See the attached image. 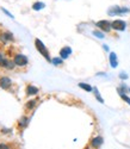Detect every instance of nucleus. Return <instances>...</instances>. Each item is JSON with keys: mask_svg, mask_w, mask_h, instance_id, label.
I'll return each mask as SVG.
<instances>
[{"mask_svg": "<svg viewBox=\"0 0 130 149\" xmlns=\"http://www.w3.org/2000/svg\"><path fill=\"white\" fill-rule=\"evenodd\" d=\"M35 45H36V48H37V50L45 57L47 61H51V58H50V56H49V53H48V50H47V48L44 47V44H43L40 40H36V41H35Z\"/></svg>", "mask_w": 130, "mask_h": 149, "instance_id": "f257e3e1", "label": "nucleus"}, {"mask_svg": "<svg viewBox=\"0 0 130 149\" xmlns=\"http://www.w3.org/2000/svg\"><path fill=\"white\" fill-rule=\"evenodd\" d=\"M111 26L116 31H124L125 26H127V23L124 20H121V19H116L111 23Z\"/></svg>", "mask_w": 130, "mask_h": 149, "instance_id": "f03ea898", "label": "nucleus"}, {"mask_svg": "<svg viewBox=\"0 0 130 149\" xmlns=\"http://www.w3.org/2000/svg\"><path fill=\"white\" fill-rule=\"evenodd\" d=\"M96 25H97V28H99L100 30L105 31V32H109V31L112 29L111 23H110L109 20H99V22L96 23Z\"/></svg>", "mask_w": 130, "mask_h": 149, "instance_id": "7ed1b4c3", "label": "nucleus"}, {"mask_svg": "<svg viewBox=\"0 0 130 149\" xmlns=\"http://www.w3.org/2000/svg\"><path fill=\"white\" fill-rule=\"evenodd\" d=\"M128 12H130L129 8L127 7H118V6H116L113 8H111L109 11V15L110 16H116V15H124V13H128Z\"/></svg>", "mask_w": 130, "mask_h": 149, "instance_id": "20e7f679", "label": "nucleus"}, {"mask_svg": "<svg viewBox=\"0 0 130 149\" xmlns=\"http://www.w3.org/2000/svg\"><path fill=\"white\" fill-rule=\"evenodd\" d=\"M15 63L17 65V66H25V65H28V58H27V56H24V55H16L15 56Z\"/></svg>", "mask_w": 130, "mask_h": 149, "instance_id": "39448f33", "label": "nucleus"}, {"mask_svg": "<svg viewBox=\"0 0 130 149\" xmlns=\"http://www.w3.org/2000/svg\"><path fill=\"white\" fill-rule=\"evenodd\" d=\"M11 85H12V81L10 78L7 77H3L1 79H0V87L4 88V90H7L11 87Z\"/></svg>", "mask_w": 130, "mask_h": 149, "instance_id": "423d86ee", "label": "nucleus"}, {"mask_svg": "<svg viewBox=\"0 0 130 149\" xmlns=\"http://www.w3.org/2000/svg\"><path fill=\"white\" fill-rule=\"evenodd\" d=\"M103 137H100V136H98V137H96V139H93L92 140V142H91V146H92L93 148H99L101 144H103Z\"/></svg>", "mask_w": 130, "mask_h": 149, "instance_id": "0eeeda50", "label": "nucleus"}, {"mask_svg": "<svg viewBox=\"0 0 130 149\" xmlns=\"http://www.w3.org/2000/svg\"><path fill=\"white\" fill-rule=\"evenodd\" d=\"M110 63H111V67L116 68L117 65H118V61H117V56L115 53H111L110 54Z\"/></svg>", "mask_w": 130, "mask_h": 149, "instance_id": "6e6552de", "label": "nucleus"}, {"mask_svg": "<svg viewBox=\"0 0 130 149\" xmlns=\"http://www.w3.org/2000/svg\"><path fill=\"white\" fill-rule=\"evenodd\" d=\"M72 53V50H71V48H68V47H64L62 50H61V53H60V55H61V57L62 58H67L68 57V55Z\"/></svg>", "mask_w": 130, "mask_h": 149, "instance_id": "1a4fd4ad", "label": "nucleus"}, {"mask_svg": "<svg viewBox=\"0 0 130 149\" xmlns=\"http://www.w3.org/2000/svg\"><path fill=\"white\" fill-rule=\"evenodd\" d=\"M38 93V88L34 87V86H28L27 88V94L28 95H34V94H37Z\"/></svg>", "mask_w": 130, "mask_h": 149, "instance_id": "9d476101", "label": "nucleus"}, {"mask_svg": "<svg viewBox=\"0 0 130 149\" xmlns=\"http://www.w3.org/2000/svg\"><path fill=\"white\" fill-rule=\"evenodd\" d=\"M79 87L82 88L84 91H87V92H92V91H93V88L91 87L88 84H85V82H80V84H79Z\"/></svg>", "mask_w": 130, "mask_h": 149, "instance_id": "9b49d317", "label": "nucleus"}, {"mask_svg": "<svg viewBox=\"0 0 130 149\" xmlns=\"http://www.w3.org/2000/svg\"><path fill=\"white\" fill-rule=\"evenodd\" d=\"M15 65H16L15 62H12V61H8V60H6L3 67H5L6 69H13V68H15Z\"/></svg>", "mask_w": 130, "mask_h": 149, "instance_id": "f8f14e48", "label": "nucleus"}, {"mask_svg": "<svg viewBox=\"0 0 130 149\" xmlns=\"http://www.w3.org/2000/svg\"><path fill=\"white\" fill-rule=\"evenodd\" d=\"M43 7H44V4H42V3H36V4H34V6H32V8L36 10V11L41 10V8H43Z\"/></svg>", "mask_w": 130, "mask_h": 149, "instance_id": "ddd939ff", "label": "nucleus"}, {"mask_svg": "<svg viewBox=\"0 0 130 149\" xmlns=\"http://www.w3.org/2000/svg\"><path fill=\"white\" fill-rule=\"evenodd\" d=\"M1 38H4V41H12V35L10 33H3Z\"/></svg>", "mask_w": 130, "mask_h": 149, "instance_id": "4468645a", "label": "nucleus"}, {"mask_svg": "<svg viewBox=\"0 0 130 149\" xmlns=\"http://www.w3.org/2000/svg\"><path fill=\"white\" fill-rule=\"evenodd\" d=\"M35 104H36V100H30V102H28V103H27V109H32V107L35 106Z\"/></svg>", "mask_w": 130, "mask_h": 149, "instance_id": "2eb2a0df", "label": "nucleus"}, {"mask_svg": "<svg viewBox=\"0 0 130 149\" xmlns=\"http://www.w3.org/2000/svg\"><path fill=\"white\" fill-rule=\"evenodd\" d=\"M93 35H94V36H97V37H99V38H104V33H103V32H100V31H98V30L93 31Z\"/></svg>", "mask_w": 130, "mask_h": 149, "instance_id": "dca6fc26", "label": "nucleus"}, {"mask_svg": "<svg viewBox=\"0 0 130 149\" xmlns=\"http://www.w3.org/2000/svg\"><path fill=\"white\" fill-rule=\"evenodd\" d=\"M94 93H96V98L98 99V100H99L100 103H104V100H103V98H101V97H100V94L98 93V90H97V88L94 90Z\"/></svg>", "mask_w": 130, "mask_h": 149, "instance_id": "f3484780", "label": "nucleus"}, {"mask_svg": "<svg viewBox=\"0 0 130 149\" xmlns=\"http://www.w3.org/2000/svg\"><path fill=\"white\" fill-rule=\"evenodd\" d=\"M121 98L123 99L124 102H127V103L130 105V98H129V97H127V94H121Z\"/></svg>", "mask_w": 130, "mask_h": 149, "instance_id": "a211bd4d", "label": "nucleus"}, {"mask_svg": "<svg viewBox=\"0 0 130 149\" xmlns=\"http://www.w3.org/2000/svg\"><path fill=\"white\" fill-rule=\"evenodd\" d=\"M51 62H53L54 65H62V60L61 58H54V60H51Z\"/></svg>", "mask_w": 130, "mask_h": 149, "instance_id": "6ab92c4d", "label": "nucleus"}, {"mask_svg": "<svg viewBox=\"0 0 130 149\" xmlns=\"http://www.w3.org/2000/svg\"><path fill=\"white\" fill-rule=\"evenodd\" d=\"M5 61H6L5 56H4L3 54H0V65H1V66H4V63H5Z\"/></svg>", "mask_w": 130, "mask_h": 149, "instance_id": "aec40b11", "label": "nucleus"}, {"mask_svg": "<svg viewBox=\"0 0 130 149\" xmlns=\"http://www.w3.org/2000/svg\"><path fill=\"white\" fill-rule=\"evenodd\" d=\"M0 149H8V147L4 143H0Z\"/></svg>", "mask_w": 130, "mask_h": 149, "instance_id": "412c9836", "label": "nucleus"}, {"mask_svg": "<svg viewBox=\"0 0 130 149\" xmlns=\"http://www.w3.org/2000/svg\"><path fill=\"white\" fill-rule=\"evenodd\" d=\"M121 78H122V79H127L128 77H127V74H125V73H121Z\"/></svg>", "mask_w": 130, "mask_h": 149, "instance_id": "4be33fe9", "label": "nucleus"}, {"mask_svg": "<svg viewBox=\"0 0 130 149\" xmlns=\"http://www.w3.org/2000/svg\"><path fill=\"white\" fill-rule=\"evenodd\" d=\"M129 92H130V90H129Z\"/></svg>", "mask_w": 130, "mask_h": 149, "instance_id": "5701e85b", "label": "nucleus"}]
</instances>
